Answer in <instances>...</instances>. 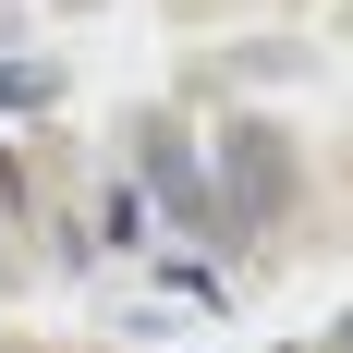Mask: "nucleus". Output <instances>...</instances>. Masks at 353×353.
Instances as JSON below:
<instances>
[{
    "label": "nucleus",
    "instance_id": "f257e3e1",
    "mask_svg": "<svg viewBox=\"0 0 353 353\" xmlns=\"http://www.w3.org/2000/svg\"><path fill=\"white\" fill-rule=\"evenodd\" d=\"M268 208H281V146H268V134H232V219L256 232Z\"/></svg>",
    "mask_w": 353,
    "mask_h": 353
},
{
    "label": "nucleus",
    "instance_id": "f03ea898",
    "mask_svg": "<svg viewBox=\"0 0 353 353\" xmlns=\"http://www.w3.org/2000/svg\"><path fill=\"white\" fill-rule=\"evenodd\" d=\"M146 171H159V195H171V208H183V219H195V232H219V195H208V171H195V159H183V146H171V134L146 146Z\"/></svg>",
    "mask_w": 353,
    "mask_h": 353
}]
</instances>
